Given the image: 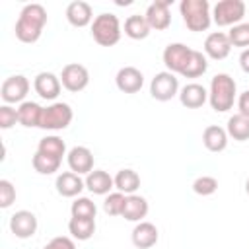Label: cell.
Here are the masks:
<instances>
[{"label":"cell","mask_w":249,"mask_h":249,"mask_svg":"<svg viewBox=\"0 0 249 249\" xmlns=\"http://www.w3.org/2000/svg\"><path fill=\"white\" fill-rule=\"evenodd\" d=\"M45 25H47V10L43 4L33 2L21 8L14 31L21 43H35L43 35Z\"/></svg>","instance_id":"1"},{"label":"cell","mask_w":249,"mask_h":249,"mask_svg":"<svg viewBox=\"0 0 249 249\" xmlns=\"http://www.w3.org/2000/svg\"><path fill=\"white\" fill-rule=\"evenodd\" d=\"M235 95H237V86H235V80L230 74L220 72L210 80L208 101H210V107L216 113L230 111L235 103Z\"/></svg>","instance_id":"2"},{"label":"cell","mask_w":249,"mask_h":249,"mask_svg":"<svg viewBox=\"0 0 249 249\" xmlns=\"http://www.w3.org/2000/svg\"><path fill=\"white\" fill-rule=\"evenodd\" d=\"M179 12L183 16L185 25L195 33L206 31L212 23V12L208 0H181Z\"/></svg>","instance_id":"3"},{"label":"cell","mask_w":249,"mask_h":249,"mask_svg":"<svg viewBox=\"0 0 249 249\" xmlns=\"http://www.w3.org/2000/svg\"><path fill=\"white\" fill-rule=\"evenodd\" d=\"M123 29L115 14H99L91 21V37L101 47H113L121 41Z\"/></svg>","instance_id":"4"},{"label":"cell","mask_w":249,"mask_h":249,"mask_svg":"<svg viewBox=\"0 0 249 249\" xmlns=\"http://www.w3.org/2000/svg\"><path fill=\"white\" fill-rule=\"evenodd\" d=\"M72 119H74L72 107L64 101H54V103L43 107L39 128H43V130H62L72 123Z\"/></svg>","instance_id":"5"},{"label":"cell","mask_w":249,"mask_h":249,"mask_svg":"<svg viewBox=\"0 0 249 249\" xmlns=\"http://www.w3.org/2000/svg\"><path fill=\"white\" fill-rule=\"evenodd\" d=\"M245 2L243 0H220L212 8V21L218 27H233L241 23L245 16Z\"/></svg>","instance_id":"6"},{"label":"cell","mask_w":249,"mask_h":249,"mask_svg":"<svg viewBox=\"0 0 249 249\" xmlns=\"http://www.w3.org/2000/svg\"><path fill=\"white\" fill-rule=\"evenodd\" d=\"M150 95L156 101H169L179 95V80L173 72H158L150 82Z\"/></svg>","instance_id":"7"},{"label":"cell","mask_w":249,"mask_h":249,"mask_svg":"<svg viewBox=\"0 0 249 249\" xmlns=\"http://www.w3.org/2000/svg\"><path fill=\"white\" fill-rule=\"evenodd\" d=\"M29 80L21 74H14V76H8L4 82H2V88H0V95L4 99L6 105H12V103H23L25 101V95L29 93Z\"/></svg>","instance_id":"8"},{"label":"cell","mask_w":249,"mask_h":249,"mask_svg":"<svg viewBox=\"0 0 249 249\" xmlns=\"http://www.w3.org/2000/svg\"><path fill=\"white\" fill-rule=\"evenodd\" d=\"M60 82H62V88L72 91V93H78L82 89L88 88L89 84V72L84 64H78V62H70L62 68L60 72Z\"/></svg>","instance_id":"9"},{"label":"cell","mask_w":249,"mask_h":249,"mask_svg":"<svg viewBox=\"0 0 249 249\" xmlns=\"http://www.w3.org/2000/svg\"><path fill=\"white\" fill-rule=\"evenodd\" d=\"M193 54V49L183 45V43H169L165 49H163V64L167 68V72H173V74H181L189 62Z\"/></svg>","instance_id":"10"},{"label":"cell","mask_w":249,"mask_h":249,"mask_svg":"<svg viewBox=\"0 0 249 249\" xmlns=\"http://www.w3.org/2000/svg\"><path fill=\"white\" fill-rule=\"evenodd\" d=\"M37 216L31 210H18L10 218V231L19 239H29L37 231Z\"/></svg>","instance_id":"11"},{"label":"cell","mask_w":249,"mask_h":249,"mask_svg":"<svg viewBox=\"0 0 249 249\" xmlns=\"http://www.w3.org/2000/svg\"><path fill=\"white\" fill-rule=\"evenodd\" d=\"M169 0H156L146 8V21L150 25V29L156 31H163L171 25V12H169Z\"/></svg>","instance_id":"12"},{"label":"cell","mask_w":249,"mask_h":249,"mask_svg":"<svg viewBox=\"0 0 249 249\" xmlns=\"http://www.w3.org/2000/svg\"><path fill=\"white\" fill-rule=\"evenodd\" d=\"M33 88L39 97H43L47 101H54L62 89V82H60V76H56L53 72H39L33 80Z\"/></svg>","instance_id":"13"},{"label":"cell","mask_w":249,"mask_h":249,"mask_svg":"<svg viewBox=\"0 0 249 249\" xmlns=\"http://www.w3.org/2000/svg\"><path fill=\"white\" fill-rule=\"evenodd\" d=\"M115 84L123 93H138L144 86V74L136 66H123L115 76Z\"/></svg>","instance_id":"14"},{"label":"cell","mask_w":249,"mask_h":249,"mask_svg":"<svg viewBox=\"0 0 249 249\" xmlns=\"http://www.w3.org/2000/svg\"><path fill=\"white\" fill-rule=\"evenodd\" d=\"M66 161H68L70 171L78 175H88L93 171V154L86 146H74L66 154Z\"/></svg>","instance_id":"15"},{"label":"cell","mask_w":249,"mask_h":249,"mask_svg":"<svg viewBox=\"0 0 249 249\" xmlns=\"http://www.w3.org/2000/svg\"><path fill=\"white\" fill-rule=\"evenodd\" d=\"M231 51V43L228 33L224 31H212L204 39V54L210 56L212 60H224Z\"/></svg>","instance_id":"16"},{"label":"cell","mask_w":249,"mask_h":249,"mask_svg":"<svg viewBox=\"0 0 249 249\" xmlns=\"http://www.w3.org/2000/svg\"><path fill=\"white\" fill-rule=\"evenodd\" d=\"M54 187H56V193L60 196H66V198H76L84 189H86V181L74 173V171H62L56 175V181H54Z\"/></svg>","instance_id":"17"},{"label":"cell","mask_w":249,"mask_h":249,"mask_svg":"<svg viewBox=\"0 0 249 249\" xmlns=\"http://www.w3.org/2000/svg\"><path fill=\"white\" fill-rule=\"evenodd\" d=\"M179 101L187 109H198V107H202L208 101V89L204 86L196 84V82L185 84L179 89Z\"/></svg>","instance_id":"18"},{"label":"cell","mask_w":249,"mask_h":249,"mask_svg":"<svg viewBox=\"0 0 249 249\" xmlns=\"http://www.w3.org/2000/svg\"><path fill=\"white\" fill-rule=\"evenodd\" d=\"M66 19L70 25L74 27H86L89 25L95 18H93V10L88 2L84 0H74L66 6Z\"/></svg>","instance_id":"19"},{"label":"cell","mask_w":249,"mask_h":249,"mask_svg":"<svg viewBox=\"0 0 249 249\" xmlns=\"http://www.w3.org/2000/svg\"><path fill=\"white\" fill-rule=\"evenodd\" d=\"M158 239H160V233H158V228L152 222L142 220L132 230V243L138 249H150L158 243Z\"/></svg>","instance_id":"20"},{"label":"cell","mask_w":249,"mask_h":249,"mask_svg":"<svg viewBox=\"0 0 249 249\" xmlns=\"http://www.w3.org/2000/svg\"><path fill=\"white\" fill-rule=\"evenodd\" d=\"M84 181H86V189L93 195H105L107 196L111 193V189L115 187V179L103 169H93L91 173L86 175Z\"/></svg>","instance_id":"21"},{"label":"cell","mask_w":249,"mask_h":249,"mask_svg":"<svg viewBox=\"0 0 249 249\" xmlns=\"http://www.w3.org/2000/svg\"><path fill=\"white\" fill-rule=\"evenodd\" d=\"M228 132L218 124H210L202 130V144L208 152H224L228 146Z\"/></svg>","instance_id":"22"},{"label":"cell","mask_w":249,"mask_h":249,"mask_svg":"<svg viewBox=\"0 0 249 249\" xmlns=\"http://www.w3.org/2000/svg\"><path fill=\"white\" fill-rule=\"evenodd\" d=\"M150 206L148 200L140 195H126V202H124V210H123V218L128 222H142L148 214Z\"/></svg>","instance_id":"23"},{"label":"cell","mask_w":249,"mask_h":249,"mask_svg":"<svg viewBox=\"0 0 249 249\" xmlns=\"http://www.w3.org/2000/svg\"><path fill=\"white\" fill-rule=\"evenodd\" d=\"M41 115H43V107L35 101H23L18 107V123L25 128H33L39 126L41 123Z\"/></svg>","instance_id":"24"},{"label":"cell","mask_w":249,"mask_h":249,"mask_svg":"<svg viewBox=\"0 0 249 249\" xmlns=\"http://www.w3.org/2000/svg\"><path fill=\"white\" fill-rule=\"evenodd\" d=\"M113 179H115V189L119 193H124V195H136V191L140 187V175L128 167L117 171V175Z\"/></svg>","instance_id":"25"},{"label":"cell","mask_w":249,"mask_h":249,"mask_svg":"<svg viewBox=\"0 0 249 249\" xmlns=\"http://www.w3.org/2000/svg\"><path fill=\"white\" fill-rule=\"evenodd\" d=\"M150 31L152 29H150L146 18L140 16V14H132V16H128L124 19V35L130 37V39H134V41L146 39L150 35Z\"/></svg>","instance_id":"26"},{"label":"cell","mask_w":249,"mask_h":249,"mask_svg":"<svg viewBox=\"0 0 249 249\" xmlns=\"http://www.w3.org/2000/svg\"><path fill=\"white\" fill-rule=\"evenodd\" d=\"M68 231L78 241H88L95 233V220L93 218H70Z\"/></svg>","instance_id":"27"},{"label":"cell","mask_w":249,"mask_h":249,"mask_svg":"<svg viewBox=\"0 0 249 249\" xmlns=\"http://www.w3.org/2000/svg\"><path fill=\"white\" fill-rule=\"evenodd\" d=\"M226 132L230 138L237 140V142H245L249 140V117H243L239 113L231 115L228 119V126H226Z\"/></svg>","instance_id":"28"},{"label":"cell","mask_w":249,"mask_h":249,"mask_svg":"<svg viewBox=\"0 0 249 249\" xmlns=\"http://www.w3.org/2000/svg\"><path fill=\"white\" fill-rule=\"evenodd\" d=\"M60 163L62 160L58 158H53V156H47V154H41V152H35V156L31 158V165L37 173L41 175H53L60 169Z\"/></svg>","instance_id":"29"},{"label":"cell","mask_w":249,"mask_h":249,"mask_svg":"<svg viewBox=\"0 0 249 249\" xmlns=\"http://www.w3.org/2000/svg\"><path fill=\"white\" fill-rule=\"evenodd\" d=\"M37 152L62 160V156H66V144H64V140L60 136H54V134L53 136H45V138L39 140Z\"/></svg>","instance_id":"30"},{"label":"cell","mask_w":249,"mask_h":249,"mask_svg":"<svg viewBox=\"0 0 249 249\" xmlns=\"http://www.w3.org/2000/svg\"><path fill=\"white\" fill-rule=\"evenodd\" d=\"M206 70H208L206 54H202L200 51H195V49H193V54H191V58H189L185 70L181 72V76H185V78H198V76H202Z\"/></svg>","instance_id":"31"},{"label":"cell","mask_w":249,"mask_h":249,"mask_svg":"<svg viewBox=\"0 0 249 249\" xmlns=\"http://www.w3.org/2000/svg\"><path fill=\"white\" fill-rule=\"evenodd\" d=\"M70 214H72V218H93L95 220L97 206L88 196H76L70 206Z\"/></svg>","instance_id":"32"},{"label":"cell","mask_w":249,"mask_h":249,"mask_svg":"<svg viewBox=\"0 0 249 249\" xmlns=\"http://www.w3.org/2000/svg\"><path fill=\"white\" fill-rule=\"evenodd\" d=\"M124 202H126V195L124 193H109L103 200V210L105 214L109 216H123V210H124Z\"/></svg>","instance_id":"33"},{"label":"cell","mask_w":249,"mask_h":249,"mask_svg":"<svg viewBox=\"0 0 249 249\" xmlns=\"http://www.w3.org/2000/svg\"><path fill=\"white\" fill-rule=\"evenodd\" d=\"M193 191L200 196H210L218 191V179L212 175H200L193 181Z\"/></svg>","instance_id":"34"},{"label":"cell","mask_w":249,"mask_h":249,"mask_svg":"<svg viewBox=\"0 0 249 249\" xmlns=\"http://www.w3.org/2000/svg\"><path fill=\"white\" fill-rule=\"evenodd\" d=\"M231 47L249 49V23H237L228 31Z\"/></svg>","instance_id":"35"},{"label":"cell","mask_w":249,"mask_h":249,"mask_svg":"<svg viewBox=\"0 0 249 249\" xmlns=\"http://www.w3.org/2000/svg\"><path fill=\"white\" fill-rule=\"evenodd\" d=\"M16 200V187L8 179H0V208H10Z\"/></svg>","instance_id":"36"},{"label":"cell","mask_w":249,"mask_h":249,"mask_svg":"<svg viewBox=\"0 0 249 249\" xmlns=\"http://www.w3.org/2000/svg\"><path fill=\"white\" fill-rule=\"evenodd\" d=\"M18 123V109H14L12 105H2L0 107V128L8 130Z\"/></svg>","instance_id":"37"},{"label":"cell","mask_w":249,"mask_h":249,"mask_svg":"<svg viewBox=\"0 0 249 249\" xmlns=\"http://www.w3.org/2000/svg\"><path fill=\"white\" fill-rule=\"evenodd\" d=\"M43 249H76V243H74V237L56 235V237H53Z\"/></svg>","instance_id":"38"},{"label":"cell","mask_w":249,"mask_h":249,"mask_svg":"<svg viewBox=\"0 0 249 249\" xmlns=\"http://www.w3.org/2000/svg\"><path fill=\"white\" fill-rule=\"evenodd\" d=\"M237 109H239V115L249 117V89H245L243 93H239V97H237Z\"/></svg>","instance_id":"39"},{"label":"cell","mask_w":249,"mask_h":249,"mask_svg":"<svg viewBox=\"0 0 249 249\" xmlns=\"http://www.w3.org/2000/svg\"><path fill=\"white\" fill-rule=\"evenodd\" d=\"M239 66L245 74H249V49H243L239 54Z\"/></svg>","instance_id":"40"},{"label":"cell","mask_w":249,"mask_h":249,"mask_svg":"<svg viewBox=\"0 0 249 249\" xmlns=\"http://www.w3.org/2000/svg\"><path fill=\"white\" fill-rule=\"evenodd\" d=\"M245 193L249 195V177H247V181H245Z\"/></svg>","instance_id":"41"}]
</instances>
